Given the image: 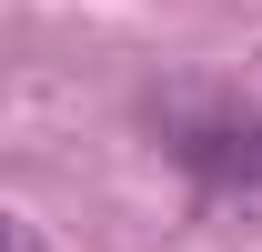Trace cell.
<instances>
[{"instance_id": "obj_2", "label": "cell", "mask_w": 262, "mask_h": 252, "mask_svg": "<svg viewBox=\"0 0 262 252\" xmlns=\"http://www.w3.org/2000/svg\"><path fill=\"white\" fill-rule=\"evenodd\" d=\"M0 252H31V232H20V222H10V212H0Z\"/></svg>"}, {"instance_id": "obj_1", "label": "cell", "mask_w": 262, "mask_h": 252, "mask_svg": "<svg viewBox=\"0 0 262 252\" xmlns=\"http://www.w3.org/2000/svg\"><path fill=\"white\" fill-rule=\"evenodd\" d=\"M151 131L202 192H262V81L252 91L171 81V91H151Z\"/></svg>"}]
</instances>
